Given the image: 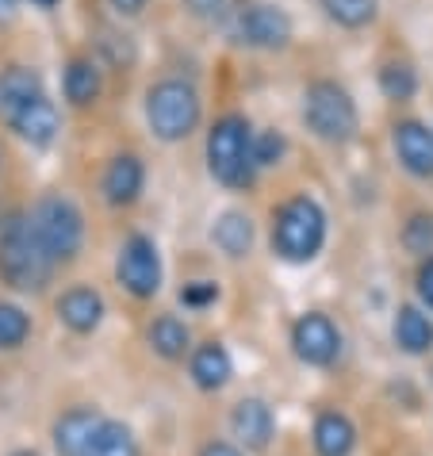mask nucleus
<instances>
[{
	"label": "nucleus",
	"mask_w": 433,
	"mask_h": 456,
	"mask_svg": "<svg viewBox=\"0 0 433 456\" xmlns=\"http://www.w3.org/2000/svg\"><path fill=\"white\" fill-rule=\"evenodd\" d=\"M395 341L406 353H426L433 346V322L418 307H403L395 319Z\"/></svg>",
	"instance_id": "nucleus-20"
},
{
	"label": "nucleus",
	"mask_w": 433,
	"mask_h": 456,
	"mask_svg": "<svg viewBox=\"0 0 433 456\" xmlns=\"http://www.w3.org/2000/svg\"><path fill=\"white\" fill-rule=\"evenodd\" d=\"M104 418H96L93 411H69L61 414V422L54 426V445L61 456H88V445H93L96 429Z\"/></svg>",
	"instance_id": "nucleus-14"
},
{
	"label": "nucleus",
	"mask_w": 433,
	"mask_h": 456,
	"mask_svg": "<svg viewBox=\"0 0 433 456\" xmlns=\"http://www.w3.org/2000/svg\"><path fill=\"white\" fill-rule=\"evenodd\" d=\"M291 346H296L299 361L307 364H330L338 357V346L341 338L334 330V322L326 319V314H303L296 322V330H291Z\"/></svg>",
	"instance_id": "nucleus-9"
},
{
	"label": "nucleus",
	"mask_w": 433,
	"mask_h": 456,
	"mask_svg": "<svg viewBox=\"0 0 433 456\" xmlns=\"http://www.w3.org/2000/svg\"><path fill=\"white\" fill-rule=\"evenodd\" d=\"M31 223V234L39 238V246L46 249L50 261H69L73 253L81 249V238H85V223H81V211L61 196H46L39 208L28 215Z\"/></svg>",
	"instance_id": "nucleus-6"
},
{
	"label": "nucleus",
	"mask_w": 433,
	"mask_h": 456,
	"mask_svg": "<svg viewBox=\"0 0 433 456\" xmlns=\"http://www.w3.org/2000/svg\"><path fill=\"white\" fill-rule=\"evenodd\" d=\"M303 119L326 142H349L356 134V104L334 81H315L303 96Z\"/></svg>",
	"instance_id": "nucleus-5"
},
{
	"label": "nucleus",
	"mask_w": 433,
	"mask_h": 456,
	"mask_svg": "<svg viewBox=\"0 0 433 456\" xmlns=\"http://www.w3.org/2000/svg\"><path fill=\"white\" fill-rule=\"evenodd\" d=\"M50 269H54V261L46 257L39 238L31 234V223L8 219V226L0 231V276H4V284L20 291H39L50 281Z\"/></svg>",
	"instance_id": "nucleus-1"
},
{
	"label": "nucleus",
	"mask_w": 433,
	"mask_h": 456,
	"mask_svg": "<svg viewBox=\"0 0 433 456\" xmlns=\"http://www.w3.org/2000/svg\"><path fill=\"white\" fill-rule=\"evenodd\" d=\"M8 123H12V131L20 138H28L31 146H50L58 134V108L50 104L46 93H43V96H35L31 104H23Z\"/></svg>",
	"instance_id": "nucleus-11"
},
{
	"label": "nucleus",
	"mask_w": 433,
	"mask_h": 456,
	"mask_svg": "<svg viewBox=\"0 0 433 456\" xmlns=\"http://www.w3.org/2000/svg\"><path fill=\"white\" fill-rule=\"evenodd\" d=\"M100 96V69L85 58H73L66 69V100L73 108H88Z\"/></svg>",
	"instance_id": "nucleus-19"
},
{
	"label": "nucleus",
	"mask_w": 433,
	"mask_h": 456,
	"mask_svg": "<svg viewBox=\"0 0 433 456\" xmlns=\"http://www.w3.org/2000/svg\"><path fill=\"white\" fill-rule=\"evenodd\" d=\"M280 154H284V138L276 131H265L253 138V166H276Z\"/></svg>",
	"instance_id": "nucleus-28"
},
{
	"label": "nucleus",
	"mask_w": 433,
	"mask_h": 456,
	"mask_svg": "<svg viewBox=\"0 0 433 456\" xmlns=\"http://www.w3.org/2000/svg\"><path fill=\"white\" fill-rule=\"evenodd\" d=\"M146 119L161 142H181L200 123V96L184 81H161L146 96Z\"/></svg>",
	"instance_id": "nucleus-4"
},
{
	"label": "nucleus",
	"mask_w": 433,
	"mask_h": 456,
	"mask_svg": "<svg viewBox=\"0 0 433 456\" xmlns=\"http://www.w3.org/2000/svg\"><path fill=\"white\" fill-rule=\"evenodd\" d=\"M215 246H219L223 253H231V257H246L249 253V242H253V223L246 219V215L238 211H226L219 223H215Z\"/></svg>",
	"instance_id": "nucleus-21"
},
{
	"label": "nucleus",
	"mask_w": 433,
	"mask_h": 456,
	"mask_svg": "<svg viewBox=\"0 0 433 456\" xmlns=\"http://www.w3.org/2000/svg\"><path fill=\"white\" fill-rule=\"evenodd\" d=\"M380 88H384L388 100H411L414 88H418V77L411 66H403V61H391V66L380 69Z\"/></svg>",
	"instance_id": "nucleus-25"
},
{
	"label": "nucleus",
	"mask_w": 433,
	"mask_h": 456,
	"mask_svg": "<svg viewBox=\"0 0 433 456\" xmlns=\"http://www.w3.org/2000/svg\"><path fill=\"white\" fill-rule=\"evenodd\" d=\"M215 296H219V288L208 284V281H196V284H184L181 299L188 303V307H203V303H211Z\"/></svg>",
	"instance_id": "nucleus-29"
},
{
	"label": "nucleus",
	"mask_w": 433,
	"mask_h": 456,
	"mask_svg": "<svg viewBox=\"0 0 433 456\" xmlns=\"http://www.w3.org/2000/svg\"><path fill=\"white\" fill-rule=\"evenodd\" d=\"M188 8H192L196 16H219V12H223V0H188Z\"/></svg>",
	"instance_id": "nucleus-31"
},
{
	"label": "nucleus",
	"mask_w": 433,
	"mask_h": 456,
	"mask_svg": "<svg viewBox=\"0 0 433 456\" xmlns=\"http://www.w3.org/2000/svg\"><path fill=\"white\" fill-rule=\"evenodd\" d=\"M200 456H241V452H238L234 445H223V441H215V445H208Z\"/></svg>",
	"instance_id": "nucleus-33"
},
{
	"label": "nucleus",
	"mask_w": 433,
	"mask_h": 456,
	"mask_svg": "<svg viewBox=\"0 0 433 456\" xmlns=\"http://www.w3.org/2000/svg\"><path fill=\"white\" fill-rule=\"evenodd\" d=\"M418 291H422V299L433 307V257L422 265V273H418Z\"/></svg>",
	"instance_id": "nucleus-30"
},
{
	"label": "nucleus",
	"mask_w": 433,
	"mask_h": 456,
	"mask_svg": "<svg viewBox=\"0 0 433 456\" xmlns=\"http://www.w3.org/2000/svg\"><path fill=\"white\" fill-rule=\"evenodd\" d=\"M28 330H31L28 314H23L20 307H12V303H0V349H16V346H23Z\"/></svg>",
	"instance_id": "nucleus-26"
},
{
	"label": "nucleus",
	"mask_w": 433,
	"mask_h": 456,
	"mask_svg": "<svg viewBox=\"0 0 433 456\" xmlns=\"http://www.w3.org/2000/svg\"><path fill=\"white\" fill-rule=\"evenodd\" d=\"M12 456H39V452H12Z\"/></svg>",
	"instance_id": "nucleus-36"
},
{
	"label": "nucleus",
	"mask_w": 433,
	"mask_h": 456,
	"mask_svg": "<svg viewBox=\"0 0 433 456\" xmlns=\"http://www.w3.org/2000/svg\"><path fill=\"white\" fill-rule=\"evenodd\" d=\"M326 242V215L311 196H296L276 211L273 246L284 261H311Z\"/></svg>",
	"instance_id": "nucleus-3"
},
{
	"label": "nucleus",
	"mask_w": 433,
	"mask_h": 456,
	"mask_svg": "<svg viewBox=\"0 0 433 456\" xmlns=\"http://www.w3.org/2000/svg\"><path fill=\"white\" fill-rule=\"evenodd\" d=\"M192 376H196V384L200 387H223L226 379H231V353H226L219 341H211V346H203L196 357H192Z\"/></svg>",
	"instance_id": "nucleus-18"
},
{
	"label": "nucleus",
	"mask_w": 433,
	"mask_h": 456,
	"mask_svg": "<svg viewBox=\"0 0 433 456\" xmlns=\"http://www.w3.org/2000/svg\"><path fill=\"white\" fill-rule=\"evenodd\" d=\"M208 166L211 176L226 188H246L253 181V134L241 116H223L208 134Z\"/></svg>",
	"instance_id": "nucleus-2"
},
{
	"label": "nucleus",
	"mask_w": 433,
	"mask_h": 456,
	"mask_svg": "<svg viewBox=\"0 0 433 456\" xmlns=\"http://www.w3.org/2000/svg\"><path fill=\"white\" fill-rule=\"evenodd\" d=\"M31 4H39V8H54L58 0H31Z\"/></svg>",
	"instance_id": "nucleus-35"
},
{
	"label": "nucleus",
	"mask_w": 433,
	"mask_h": 456,
	"mask_svg": "<svg viewBox=\"0 0 433 456\" xmlns=\"http://www.w3.org/2000/svg\"><path fill=\"white\" fill-rule=\"evenodd\" d=\"M111 8H116L119 16H138V12L146 8V0H111Z\"/></svg>",
	"instance_id": "nucleus-32"
},
{
	"label": "nucleus",
	"mask_w": 433,
	"mask_h": 456,
	"mask_svg": "<svg viewBox=\"0 0 433 456\" xmlns=\"http://www.w3.org/2000/svg\"><path fill=\"white\" fill-rule=\"evenodd\" d=\"M234 434L246 441L249 449H265L273 437V411L265 407L261 399H241L234 407Z\"/></svg>",
	"instance_id": "nucleus-16"
},
{
	"label": "nucleus",
	"mask_w": 433,
	"mask_h": 456,
	"mask_svg": "<svg viewBox=\"0 0 433 456\" xmlns=\"http://www.w3.org/2000/svg\"><path fill=\"white\" fill-rule=\"evenodd\" d=\"M43 96V77L28 66H8L0 69V119H12L23 104Z\"/></svg>",
	"instance_id": "nucleus-12"
},
{
	"label": "nucleus",
	"mask_w": 433,
	"mask_h": 456,
	"mask_svg": "<svg viewBox=\"0 0 433 456\" xmlns=\"http://www.w3.org/2000/svg\"><path fill=\"white\" fill-rule=\"evenodd\" d=\"M403 242L414 253H429L433 249V215H414L403 231Z\"/></svg>",
	"instance_id": "nucleus-27"
},
{
	"label": "nucleus",
	"mask_w": 433,
	"mask_h": 456,
	"mask_svg": "<svg viewBox=\"0 0 433 456\" xmlns=\"http://www.w3.org/2000/svg\"><path fill=\"white\" fill-rule=\"evenodd\" d=\"M88 456H138L131 429L119 422H100L93 445H88Z\"/></svg>",
	"instance_id": "nucleus-23"
},
{
	"label": "nucleus",
	"mask_w": 433,
	"mask_h": 456,
	"mask_svg": "<svg viewBox=\"0 0 433 456\" xmlns=\"http://www.w3.org/2000/svg\"><path fill=\"white\" fill-rule=\"evenodd\" d=\"M150 346H154L161 357H184V349H188V330H184V322L181 319H173V314H161V319L150 326Z\"/></svg>",
	"instance_id": "nucleus-22"
},
{
	"label": "nucleus",
	"mask_w": 433,
	"mask_h": 456,
	"mask_svg": "<svg viewBox=\"0 0 433 456\" xmlns=\"http://www.w3.org/2000/svg\"><path fill=\"white\" fill-rule=\"evenodd\" d=\"M395 154L414 176H433V131L414 119L395 126Z\"/></svg>",
	"instance_id": "nucleus-10"
},
{
	"label": "nucleus",
	"mask_w": 433,
	"mask_h": 456,
	"mask_svg": "<svg viewBox=\"0 0 433 456\" xmlns=\"http://www.w3.org/2000/svg\"><path fill=\"white\" fill-rule=\"evenodd\" d=\"M119 284L138 299H150L161 288V261H158V246L146 234H135L131 242L119 253Z\"/></svg>",
	"instance_id": "nucleus-8"
},
{
	"label": "nucleus",
	"mask_w": 433,
	"mask_h": 456,
	"mask_svg": "<svg viewBox=\"0 0 433 456\" xmlns=\"http://www.w3.org/2000/svg\"><path fill=\"white\" fill-rule=\"evenodd\" d=\"M143 181H146L143 161H138L135 154H119L108 166V173H104V196H108V204H116V208L135 204L138 192H143Z\"/></svg>",
	"instance_id": "nucleus-13"
},
{
	"label": "nucleus",
	"mask_w": 433,
	"mask_h": 456,
	"mask_svg": "<svg viewBox=\"0 0 433 456\" xmlns=\"http://www.w3.org/2000/svg\"><path fill=\"white\" fill-rule=\"evenodd\" d=\"M20 8V0H0V20H12Z\"/></svg>",
	"instance_id": "nucleus-34"
},
{
	"label": "nucleus",
	"mask_w": 433,
	"mask_h": 456,
	"mask_svg": "<svg viewBox=\"0 0 433 456\" xmlns=\"http://www.w3.org/2000/svg\"><path fill=\"white\" fill-rule=\"evenodd\" d=\"M231 35L246 46L280 50L291 39V20L280 8L265 4V0H241V4L231 12Z\"/></svg>",
	"instance_id": "nucleus-7"
},
{
	"label": "nucleus",
	"mask_w": 433,
	"mask_h": 456,
	"mask_svg": "<svg viewBox=\"0 0 433 456\" xmlns=\"http://www.w3.org/2000/svg\"><path fill=\"white\" fill-rule=\"evenodd\" d=\"M353 441H356V434H353V422L346 414H323L315 422V449H318V456H349Z\"/></svg>",
	"instance_id": "nucleus-17"
},
{
	"label": "nucleus",
	"mask_w": 433,
	"mask_h": 456,
	"mask_svg": "<svg viewBox=\"0 0 433 456\" xmlns=\"http://www.w3.org/2000/svg\"><path fill=\"white\" fill-rule=\"evenodd\" d=\"M58 314H61V322H66L69 330L88 334V330H96L100 326V319H104V299H100L93 288H73V291H66V296L58 299Z\"/></svg>",
	"instance_id": "nucleus-15"
},
{
	"label": "nucleus",
	"mask_w": 433,
	"mask_h": 456,
	"mask_svg": "<svg viewBox=\"0 0 433 456\" xmlns=\"http://www.w3.org/2000/svg\"><path fill=\"white\" fill-rule=\"evenodd\" d=\"M323 4L341 28H364L376 16V0H323Z\"/></svg>",
	"instance_id": "nucleus-24"
}]
</instances>
